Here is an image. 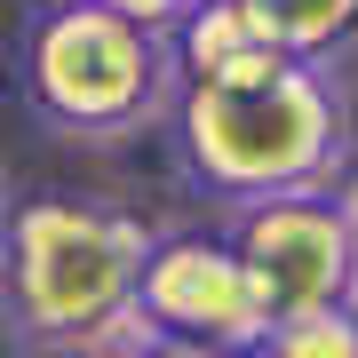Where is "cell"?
Here are the masks:
<instances>
[{
	"instance_id": "5bb4252c",
	"label": "cell",
	"mask_w": 358,
	"mask_h": 358,
	"mask_svg": "<svg viewBox=\"0 0 358 358\" xmlns=\"http://www.w3.org/2000/svg\"><path fill=\"white\" fill-rule=\"evenodd\" d=\"M103 358H136V350H128V343H120V350H103Z\"/></svg>"
},
{
	"instance_id": "6da1fadb",
	"label": "cell",
	"mask_w": 358,
	"mask_h": 358,
	"mask_svg": "<svg viewBox=\"0 0 358 358\" xmlns=\"http://www.w3.org/2000/svg\"><path fill=\"white\" fill-rule=\"evenodd\" d=\"M176 152L231 207L334 192L350 176V96L327 64L255 56L247 72L183 80L176 96Z\"/></svg>"
},
{
	"instance_id": "7a4b0ae2",
	"label": "cell",
	"mask_w": 358,
	"mask_h": 358,
	"mask_svg": "<svg viewBox=\"0 0 358 358\" xmlns=\"http://www.w3.org/2000/svg\"><path fill=\"white\" fill-rule=\"evenodd\" d=\"M152 231L136 215L80 192L16 199L0 231V279H8L16 343L24 350H120L136 334V287L152 263Z\"/></svg>"
},
{
	"instance_id": "4fadbf2b",
	"label": "cell",
	"mask_w": 358,
	"mask_h": 358,
	"mask_svg": "<svg viewBox=\"0 0 358 358\" xmlns=\"http://www.w3.org/2000/svg\"><path fill=\"white\" fill-rule=\"evenodd\" d=\"M8 215H16V192H8V167H0V231H8Z\"/></svg>"
},
{
	"instance_id": "3957f363",
	"label": "cell",
	"mask_w": 358,
	"mask_h": 358,
	"mask_svg": "<svg viewBox=\"0 0 358 358\" xmlns=\"http://www.w3.org/2000/svg\"><path fill=\"white\" fill-rule=\"evenodd\" d=\"M183 64L176 40L143 32L96 0H56L24 32V103L56 136L80 143H120L152 120H176Z\"/></svg>"
},
{
	"instance_id": "277c9868",
	"label": "cell",
	"mask_w": 358,
	"mask_h": 358,
	"mask_svg": "<svg viewBox=\"0 0 358 358\" xmlns=\"http://www.w3.org/2000/svg\"><path fill=\"white\" fill-rule=\"evenodd\" d=\"M231 247H239L247 279L263 287L271 327L319 319V310H358V239H350L334 192L239 207L231 215Z\"/></svg>"
},
{
	"instance_id": "8fae6325",
	"label": "cell",
	"mask_w": 358,
	"mask_h": 358,
	"mask_svg": "<svg viewBox=\"0 0 358 358\" xmlns=\"http://www.w3.org/2000/svg\"><path fill=\"white\" fill-rule=\"evenodd\" d=\"M334 199H343V223H350V239H358V167L334 183Z\"/></svg>"
},
{
	"instance_id": "5b68a950",
	"label": "cell",
	"mask_w": 358,
	"mask_h": 358,
	"mask_svg": "<svg viewBox=\"0 0 358 358\" xmlns=\"http://www.w3.org/2000/svg\"><path fill=\"white\" fill-rule=\"evenodd\" d=\"M136 327L167 334V343H215V350H263L271 343V303L247 279L239 247L207 239V231H176L152 247L136 287Z\"/></svg>"
},
{
	"instance_id": "7c38bea8",
	"label": "cell",
	"mask_w": 358,
	"mask_h": 358,
	"mask_svg": "<svg viewBox=\"0 0 358 358\" xmlns=\"http://www.w3.org/2000/svg\"><path fill=\"white\" fill-rule=\"evenodd\" d=\"M16 350V310H8V279H0V358Z\"/></svg>"
},
{
	"instance_id": "8992f818",
	"label": "cell",
	"mask_w": 358,
	"mask_h": 358,
	"mask_svg": "<svg viewBox=\"0 0 358 358\" xmlns=\"http://www.w3.org/2000/svg\"><path fill=\"white\" fill-rule=\"evenodd\" d=\"M239 8L279 56H303V64H327L358 40V0H239Z\"/></svg>"
},
{
	"instance_id": "52a82bcc",
	"label": "cell",
	"mask_w": 358,
	"mask_h": 358,
	"mask_svg": "<svg viewBox=\"0 0 358 358\" xmlns=\"http://www.w3.org/2000/svg\"><path fill=\"white\" fill-rule=\"evenodd\" d=\"M255 56H271V40L255 32V16L239 0H207L192 24L176 32V64L183 80H223V72H247Z\"/></svg>"
},
{
	"instance_id": "30bf717a",
	"label": "cell",
	"mask_w": 358,
	"mask_h": 358,
	"mask_svg": "<svg viewBox=\"0 0 358 358\" xmlns=\"http://www.w3.org/2000/svg\"><path fill=\"white\" fill-rule=\"evenodd\" d=\"M128 350L136 358H255V350H215V343H167V334H128Z\"/></svg>"
},
{
	"instance_id": "9c48e42d",
	"label": "cell",
	"mask_w": 358,
	"mask_h": 358,
	"mask_svg": "<svg viewBox=\"0 0 358 358\" xmlns=\"http://www.w3.org/2000/svg\"><path fill=\"white\" fill-rule=\"evenodd\" d=\"M96 8H112V16H128V24H143V32H167V40H176L207 0H96Z\"/></svg>"
},
{
	"instance_id": "ba28073f",
	"label": "cell",
	"mask_w": 358,
	"mask_h": 358,
	"mask_svg": "<svg viewBox=\"0 0 358 358\" xmlns=\"http://www.w3.org/2000/svg\"><path fill=\"white\" fill-rule=\"evenodd\" d=\"M255 358H358V310H319V319L271 327Z\"/></svg>"
}]
</instances>
